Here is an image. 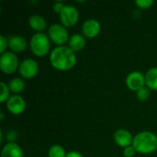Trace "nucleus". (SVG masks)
<instances>
[{"mask_svg":"<svg viewBox=\"0 0 157 157\" xmlns=\"http://www.w3.org/2000/svg\"><path fill=\"white\" fill-rule=\"evenodd\" d=\"M51 65L62 72L73 69L77 62L76 54L68 46H57L52 50L50 53Z\"/></svg>","mask_w":157,"mask_h":157,"instance_id":"nucleus-1","label":"nucleus"},{"mask_svg":"<svg viewBox=\"0 0 157 157\" xmlns=\"http://www.w3.org/2000/svg\"><path fill=\"white\" fill-rule=\"evenodd\" d=\"M132 146L141 155H151L157 150V135L150 131L140 132L134 136Z\"/></svg>","mask_w":157,"mask_h":157,"instance_id":"nucleus-2","label":"nucleus"},{"mask_svg":"<svg viewBox=\"0 0 157 157\" xmlns=\"http://www.w3.org/2000/svg\"><path fill=\"white\" fill-rule=\"evenodd\" d=\"M51 40L45 32L34 33L29 40V49L37 57H43L51 53Z\"/></svg>","mask_w":157,"mask_h":157,"instance_id":"nucleus-3","label":"nucleus"},{"mask_svg":"<svg viewBox=\"0 0 157 157\" xmlns=\"http://www.w3.org/2000/svg\"><path fill=\"white\" fill-rule=\"evenodd\" d=\"M48 36L51 41L57 46H65L68 43L70 35L68 29L61 23H53L48 28Z\"/></svg>","mask_w":157,"mask_h":157,"instance_id":"nucleus-4","label":"nucleus"},{"mask_svg":"<svg viewBox=\"0 0 157 157\" xmlns=\"http://www.w3.org/2000/svg\"><path fill=\"white\" fill-rule=\"evenodd\" d=\"M19 63L17 55L12 52H6L0 55V70L5 75H13L18 70Z\"/></svg>","mask_w":157,"mask_h":157,"instance_id":"nucleus-5","label":"nucleus"},{"mask_svg":"<svg viewBox=\"0 0 157 157\" xmlns=\"http://www.w3.org/2000/svg\"><path fill=\"white\" fill-rule=\"evenodd\" d=\"M61 24L66 29L75 27L79 21V12L73 5H66L62 13L59 15Z\"/></svg>","mask_w":157,"mask_h":157,"instance_id":"nucleus-6","label":"nucleus"},{"mask_svg":"<svg viewBox=\"0 0 157 157\" xmlns=\"http://www.w3.org/2000/svg\"><path fill=\"white\" fill-rule=\"evenodd\" d=\"M18 74L23 79H32L39 72V63L35 59L26 58L19 63Z\"/></svg>","mask_w":157,"mask_h":157,"instance_id":"nucleus-7","label":"nucleus"},{"mask_svg":"<svg viewBox=\"0 0 157 157\" xmlns=\"http://www.w3.org/2000/svg\"><path fill=\"white\" fill-rule=\"evenodd\" d=\"M127 87L133 92H137L141 88L145 86L144 74L139 71H132L128 74L125 80Z\"/></svg>","mask_w":157,"mask_h":157,"instance_id":"nucleus-8","label":"nucleus"},{"mask_svg":"<svg viewBox=\"0 0 157 157\" xmlns=\"http://www.w3.org/2000/svg\"><path fill=\"white\" fill-rule=\"evenodd\" d=\"M6 109L13 115H20L26 109V101L19 95H11V97L6 102Z\"/></svg>","mask_w":157,"mask_h":157,"instance_id":"nucleus-9","label":"nucleus"},{"mask_svg":"<svg viewBox=\"0 0 157 157\" xmlns=\"http://www.w3.org/2000/svg\"><path fill=\"white\" fill-rule=\"evenodd\" d=\"M101 31V24L98 19L88 18L84 21L82 25V34L86 39H95Z\"/></svg>","mask_w":157,"mask_h":157,"instance_id":"nucleus-10","label":"nucleus"},{"mask_svg":"<svg viewBox=\"0 0 157 157\" xmlns=\"http://www.w3.org/2000/svg\"><path fill=\"white\" fill-rule=\"evenodd\" d=\"M133 138L134 136H132V132L126 129H119L113 134L114 143L123 149L132 145Z\"/></svg>","mask_w":157,"mask_h":157,"instance_id":"nucleus-11","label":"nucleus"},{"mask_svg":"<svg viewBox=\"0 0 157 157\" xmlns=\"http://www.w3.org/2000/svg\"><path fill=\"white\" fill-rule=\"evenodd\" d=\"M28 40L21 35H11L8 37V48L14 53H20L27 50Z\"/></svg>","mask_w":157,"mask_h":157,"instance_id":"nucleus-12","label":"nucleus"},{"mask_svg":"<svg viewBox=\"0 0 157 157\" xmlns=\"http://www.w3.org/2000/svg\"><path fill=\"white\" fill-rule=\"evenodd\" d=\"M28 23L31 29L35 31V33H42L47 29L46 19L42 16L38 14L31 15L28 19Z\"/></svg>","mask_w":157,"mask_h":157,"instance_id":"nucleus-13","label":"nucleus"},{"mask_svg":"<svg viewBox=\"0 0 157 157\" xmlns=\"http://www.w3.org/2000/svg\"><path fill=\"white\" fill-rule=\"evenodd\" d=\"M68 47L74 52H79L84 50L86 44V39L85 36L81 33H75L70 36V39L67 43Z\"/></svg>","mask_w":157,"mask_h":157,"instance_id":"nucleus-14","label":"nucleus"},{"mask_svg":"<svg viewBox=\"0 0 157 157\" xmlns=\"http://www.w3.org/2000/svg\"><path fill=\"white\" fill-rule=\"evenodd\" d=\"M1 157H24V154L17 143H6L2 148Z\"/></svg>","mask_w":157,"mask_h":157,"instance_id":"nucleus-15","label":"nucleus"},{"mask_svg":"<svg viewBox=\"0 0 157 157\" xmlns=\"http://www.w3.org/2000/svg\"><path fill=\"white\" fill-rule=\"evenodd\" d=\"M145 86L151 91H157V67L150 68L145 74Z\"/></svg>","mask_w":157,"mask_h":157,"instance_id":"nucleus-16","label":"nucleus"},{"mask_svg":"<svg viewBox=\"0 0 157 157\" xmlns=\"http://www.w3.org/2000/svg\"><path fill=\"white\" fill-rule=\"evenodd\" d=\"M8 87L10 89V92L13 95H19L21 92L25 90L26 87V83L23 78L21 77H15L12 78L8 82Z\"/></svg>","mask_w":157,"mask_h":157,"instance_id":"nucleus-17","label":"nucleus"},{"mask_svg":"<svg viewBox=\"0 0 157 157\" xmlns=\"http://www.w3.org/2000/svg\"><path fill=\"white\" fill-rule=\"evenodd\" d=\"M65 149L60 144H53L48 150V157H66Z\"/></svg>","mask_w":157,"mask_h":157,"instance_id":"nucleus-18","label":"nucleus"},{"mask_svg":"<svg viewBox=\"0 0 157 157\" xmlns=\"http://www.w3.org/2000/svg\"><path fill=\"white\" fill-rule=\"evenodd\" d=\"M1 86V94H0V102L1 103H6L7 101V99L11 97L10 95V89L8 87V85L6 83H5L4 81H2L0 83Z\"/></svg>","mask_w":157,"mask_h":157,"instance_id":"nucleus-19","label":"nucleus"},{"mask_svg":"<svg viewBox=\"0 0 157 157\" xmlns=\"http://www.w3.org/2000/svg\"><path fill=\"white\" fill-rule=\"evenodd\" d=\"M135 94H136V98L139 101L144 102L147 99H149V98L151 96V90L148 87L144 86V87L141 88L140 90H138L137 92H135Z\"/></svg>","mask_w":157,"mask_h":157,"instance_id":"nucleus-20","label":"nucleus"},{"mask_svg":"<svg viewBox=\"0 0 157 157\" xmlns=\"http://www.w3.org/2000/svg\"><path fill=\"white\" fill-rule=\"evenodd\" d=\"M154 4H155V1L153 0H136L135 1V5L137 6V7L141 9H149L153 6Z\"/></svg>","mask_w":157,"mask_h":157,"instance_id":"nucleus-21","label":"nucleus"},{"mask_svg":"<svg viewBox=\"0 0 157 157\" xmlns=\"http://www.w3.org/2000/svg\"><path fill=\"white\" fill-rule=\"evenodd\" d=\"M8 48V38L4 35L0 36V53H5Z\"/></svg>","mask_w":157,"mask_h":157,"instance_id":"nucleus-22","label":"nucleus"},{"mask_svg":"<svg viewBox=\"0 0 157 157\" xmlns=\"http://www.w3.org/2000/svg\"><path fill=\"white\" fill-rule=\"evenodd\" d=\"M122 154H123L124 157H134L135 155L137 154V151L135 150V148L132 145H131V146L124 148Z\"/></svg>","mask_w":157,"mask_h":157,"instance_id":"nucleus-23","label":"nucleus"},{"mask_svg":"<svg viewBox=\"0 0 157 157\" xmlns=\"http://www.w3.org/2000/svg\"><path fill=\"white\" fill-rule=\"evenodd\" d=\"M65 4L63 2H61V1H58V2H55L52 6V9H53V12L56 13L58 16L62 13V11L63 10V8L65 7Z\"/></svg>","mask_w":157,"mask_h":157,"instance_id":"nucleus-24","label":"nucleus"},{"mask_svg":"<svg viewBox=\"0 0 157 157\" xmlns=\"http://www.w3.org/2000/svg\"><path fill=\"white\" fill-rule=\"evenodd\" d=\"M17 132L16 131H9L6 135V139L7 141V143H16V140L17 139Z\"/></svg>","mask_w":157,"mask_h":157,"instance_id":"nucleus-25","label":"nucleus"},{"mask_svg":"<svg viewBox=\"0 0 157 157\" xmlns=\"http://www.w3.org/2000/svg\"><path fill=\"white\" fill-rule=\"evenodd\" d=\"M66 157H84V155L80 152H77V151H70L67 153Z\"/></svg>","mask_w":157,"mask_h":157,"instance_id":"nucleus-26","label":"nucleus"},{"mask_svg":"<svg viewBox=\"0 0 157 157\" xmlns=\"http://www.w3.org/2000/svg\"><path fill=\"white\" fill-rule=\"evenodd\" d=\"M4 121V113L1 112V121Z\"/></svg>","mask_w":157,"mask_h":157,"instance_id":"nucleus-27","label":"nucleus"}]
</instances>
